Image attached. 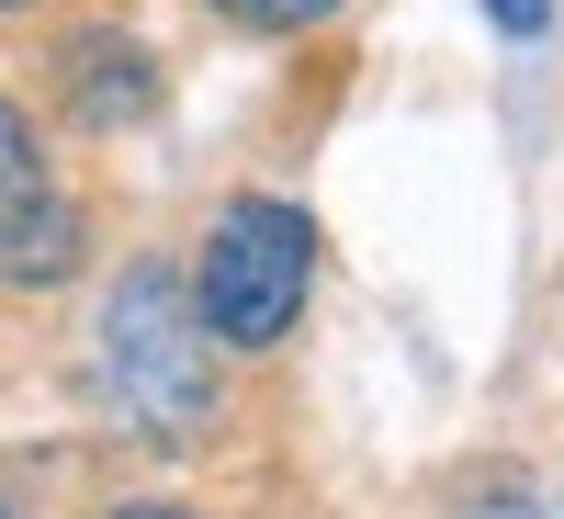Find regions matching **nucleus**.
I'll use <instances>...</instances> for the list:
<instances>
[{
  "label": "nucleus",
  "instance_id": "f257e3e1",
  "mask_svg": "<svg viewBox=\"0 0 564 519\" xmlns=\"http://www.w3.org/2000/svg\"><path fill=\"white\" fill-rule=\"evenodd\" d=\"M305 271H316V226L294 204H226L215 238H204V339L226 350H271L282 327L305 316Z\"/></svg>",
  "mask_w": 564,
  "mask_h": 519
},
{
  "label": "nucleus",
  "instance_id": "f03ea898",
  "mask_svg": "<svg viewBox=\"0 0 564 519\" xmlns=\"http://www.w3.org/2000/svg\"><path fill=\"white\" fill-rule=\"evenodd\" d=\"M102 372H113L124 418H135V430H159V441H181V430L204 418V396H215V339H204V316H193V294H181L170 271H135L124 294H113V316H102Z\"/></svg>",
  "mask_w": 564,
  "mask_h": 519
},
{
  "label": "nucleus",
  "instance_id": "7ed1b4c3",
  "mask_svg": "<svg viewBox=\"0 0 564 519\" xmlns=\"http://www.w3.org/2000/svg\"><path fill=\"white\" fill-rule=\"evenodd\" d=\"M68 260H79V215L57 193H34L23 215H0V271H12V282H57Z\"/></svg>",
  "mask_w": 564,
  "mask_h": 519
},
{
  "label": "nucleus",
  "instance_id": "20e7f679",
  "mask_svg": "<svg viewBox=\"0 0 564 519\" xmlns=\"http://www.w3.org/2000/svg\"><path fill=\"white\" fill-rule=\"evenodd\" d=\"M68 68H79V113H90V125L148 113V90H159V79H148V57H135V45H113V34H102V45H79Z\"/></svg>",
  "mask_w": 564,
  "mask_h": 519
},
{
  "label": "nucleus",
  "instance_id": "39448f33",
  "mask_svg": "<svg viewBox=\"0 0 564 519\" xmlns=\"http://www.w3.org/2000/svg\"><path fill=\"white\" fill-rule=\"evenodd\" d=\"M34 204V125L0 102V215H23Z\"/></svg>",
  "mask_w": 564,
  "mask_h": 519
},
{
  "label": "nucleus",
  "instance_id": "423d86ee",
  "mask_svg": "<svg viewBox=\"0 0 564 519\" xmlns=\"http://www.w3.org/2000/svg\"><path fill=\"white\" fill-rule=\"evenodd\" d=\"M215 12H238V23H316V12H339V0H215Z\"/></svg>",
  "mask_w": 564,
  "mask_h": 519
},
{
  "label": "nucleus",
  "instance_id": "0eeeda50",
  "mask_svg": "<svg viewBox=\"0 0 564 519\" xmlns=\"http://www.w3.org/2000/svg\"><path fill=\"white\" fill-rule=\"evenodd\" d=\"M486 12H497V34H542V23H553V0H486Z\"/></svg>",
  "mask_w": 564,
  "mask_h": 519
},
{
  "label": "nucleus",
  "instance_id": "6e6552de",
  "mask_svg": "<svg viewBox=\"0 0 564 519\" xmlns=\"http://www.w3.org/2000/svg\"><path fill=\"white\" fill-rule=\"evenodd\" d=\"M124 519H193V508H124Z\"/></svg>",
  "mask_w": 564,
  "mask_h": 519
},
{
  "label": "nucleus",
  "instance_id": "1a4fd4ad",
  "mask_svg": "<svg viewBox=\"0 0 564 519\" xmlns=\"http://www.w3.org/2000/svg\"><path fill=\"white\" fill-rule=\"evenodd\" d=\"M497 519H531V508H497Z\"/></svg>",
  "mask_w": 564,
  "mask_h": 519
},
{
  "label": "nucleus",
  "instance_id": "9d476101",
  "mask_svg": "<svg viewBox=\"0 0 564 519\" xmlns=\"http://www.w3.org/2000/svg\"><path fill=\"white\" fill-rule=\"evenodd\" d=\"M0 12H23V0H0Z\"/></svg>",
  "mask_w": 564,
  "mask_h": 519
}]
</instances>
